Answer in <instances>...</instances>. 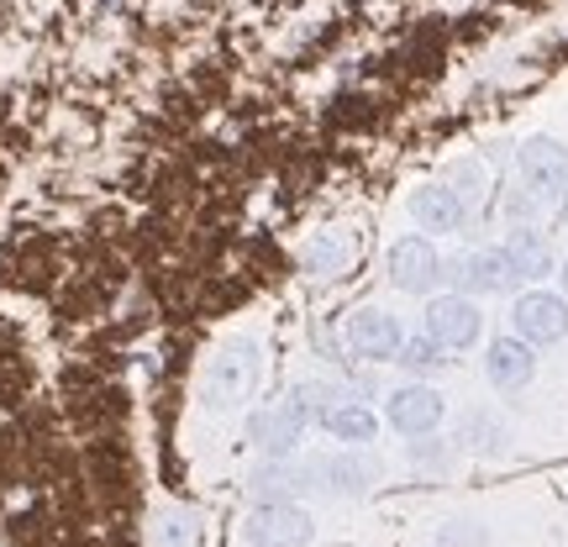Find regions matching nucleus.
I'll list each match as a JSON object with an SVG mask.
<instances>
[{
	"label": "nucleus",
	"mask_w": 568,
	"mask_h": 547,
	"mask_svg": "<svg viewBox=\"0 0 568 547\" xmlns=\"http://www.w3.org/2000/svg\"><path fill=\"white\" fill-rule=\"evenodd\" d=\"M426 332L447 347V353H464V347L479 343V332H485V316H479V305L474 295H437V301L426 305Z\"/></svg>",
	"instance_id": "5"
},
{
	"label": "nucleus",
	"mask_w": 568,
	"mask_h": 547,
	"mask_svg": "<svg viewBox=\"0 0 568 547\" xmlns=\"http://www.w3.org/2000/svg\"><path fill=\"white\" fill-rule=\"evenodd\" d=\"M400 343H406V332H400V322L389 311H353L347 316V347H353V358L389 364V358H400Z\"/></svg>",
	"instance_id": "6"
},
{
	"label": "nucleus",
	"mask_w": 568,
	"mask_h": 547,
	"mask_svg": "<svg viewBox=\"0 0 568 547\" xmlns=\"http://www.w3.org/2000/svg\"><path fill=\"white\" fill-rule=\"evenodd\" d=\"M458 437H464L474 453H500V447H506V426L495 422L489 411H468L464 426H458Z\"/></svg>",
	"instance_id": "19"
},
{
	"label": "nucleus",
	"mask_w": 568,
	"mask_h": 547,
	"mask_svg": "<svg viewBox=\"0 0 568 547\" xmlns=\"http://www.w3.org/2000/svg\"><path fill=\"white\" fill-rule=\"evenodd\" d=\"M195 543V521H190V510H169L159 527V547H190Z\"/></svg>",
	"instance_id": "22"
},
{
	"label": "nucleus",
	"mask_w": 568,
	"mask_h": 547,
	"mask_svg": "<svg viewBox=\"0 0 568 547\" xmlns=\"http://www.w3.org/2000/svg\"><path fill=\"white\" fill-rule=\"evenodd\" d=\"M332 401H337V389H332V385H316V379H311V385H295V389H290V401H284V406L295 411L301 422H322L326 411H332Z\"/></svg>",
	"instance_id": "20"
},
{
	"label": "nucleus",
	"mask_w": 568,
	"mask_h": 547,
	"mask_svg": "<svg viewBox=\"0 0 568 547\" xmlns=\"http://www.w3.org/2000/svg\"><path fill=\"white\" fill-rule=\"evenodd\" d=\"M485 374L495 389H527L537 374V347L527 337H495L485 353Z\"/></svg>",
	"instance_id": "10"
},
{
	"label": "nucleus",
	"mask_w": 568,
	"mask_h": 547,
	"mask_svg": "<svg viewBox=\"0 0 568 547\" xmlns=\"http://www.w3.org/2000/svg\"><path fill=\"white\" fill-rule=\"evenodd\" d=\"M558 284H564V295H568V259H564V269H558Z\"/></svg>",
	"instance_id": "23"
},
{
	"label": "nucleus",
	"mask_w": 568,
	"mask_h": 547,
	"mask_svg": "<svg viewBox=\"0 0 568 547\" xmlns=\"http://www.w3.org/2000/svg\"><path fill=\"white\" fill-rule=\"evenodd\" d=\"M410 222L422 226L426 237H432V232H458V226L468 222V205L447 180L443 184H422V190L410 195Z\"/></svg>",
	"instance_id": "8"
},
{
	"label": "nucleus",
	"mask_w": 568,
	"mask_h": 547,
	"mask_svg": "<svg viewBox=\"0 0 568 547\" xmlns=\"http://www.w3.org/2000/svg\"><path fill=\"white\" fill-rule=\"evenodd\" d=\"M443 280H453L458 295H495V290H510V284H516L500 247H474L464 259L443 264Z\"/></svg>",
	"instance_id": "7"
},
{
	"label": "nucleus",
	"mask_w": 568,
	"mask_h": 547,
	"mask_svg": "<svg viewBox=\"0 0 568 547\" xmlns=\"http://www.w3.org/2000/svg\"><path fill=\"white\" fill-rule=\"evenodd\" d=\"M395 364H406L410 374H437V368H447V347L432 337V332H422V337H406L400 343V358Z\"/></svg>",
	"instance_id": "18"
},
{
	"label": "nucleus",
	"mask_w": 568,
	"mask_h": 547,
	"mask_svg": "<svg viewBox=\"0 0 568 547\" xmlns=\"http://www.w3.org/2000/svg\"><path fill=\"white\" fill-rule=\"evenodd\" d=\"M358 259V237L353 232H316L311 243L301 247V274L305 280H343Z\"/></svg>",
	"instance_id": "9"
},
{
	"label": "nucleus",
	"mask_w": 568,
	"mask_h": 547,
	"mask_svg": "<svg viewBox=\"0 0 568 547\" xmlns=\"http://www.w3.org/2000/svg\"><path fill=\"white\" fill-rule=\"evenodd\" d=\"M243 537L253 547H301V543H311V516L280 500V506L258 510V516L243 527Z\"/></svg>",
	"instance_id": "12"
},
{
	"label": "nucleus",
	"mask_w": 568,
	"mask_h": 547,
	"mask_svg": "<svg viewBox=\"0 0 568 547\" xmlns=\"http://www.w3.org/2000/svg\"><path fill=\"white\" fill-rule=\"evenodd\" d=\"M305 479H311V468H295V464H268V468H258V474H253V495H258V500H268V506H280V500H290V495H295V489H305Z\"/></svg>",
	"instance_id": "16"
},
{
	"label": "nucleus",
	"mask_w": 568,
	"mask_h": 547,
	"mask_svg": "<svg viewBox=\"0 0 568 547\" xmlns=\"http://www.w3.org/2000/svg\"><path fill=\"white\" fill-rule=\"evenodd\" d=\"M258 368H264V347L253 343V337H237V343H226L211 364H205V379H201V395L205 406H237L253 395L258 385Z\"/></svg>",
	"instance_id": "1"
},
{
	"label": "nucleus",
	"mask_w": 568,
	"mask_h": 547,
	"mask_svg": "<svg viewBox=\"0 0 568 547\" xmlns=\"http://www.w3.org/2000/svg\"><path fill=\"white\" fill-rule=\"evenodd\" d=\"M311 479H326L332 489H368L379 479V464L364 458V453H337V458H326V464H311Z\"/></svg>",
	"instance_id": "15"
},
{
	"label": "nucleus",
	"mask_w": 568,
	"mask_h": 547,
	"mask_svg": "<svg viewBox=\"0 0 568 547\" xmlns=\"http://www.w3.org/2000/svg\"><path fill=\"white\" fill-rule=\"evenodd\" d=\"M389 284L395 290H406V295H426L432 284L443 280V253L432 247V237L426 232H410V237H400V243L389 247Z\"/></svg>",
	"instance_id": "4"
},
{
	"label": "nucleus",
	"mask_w": 568,
	"mask_h": 547,
	"mask_svg": "<svg viewBox=\"0 0 568 547\" xmlns=\"http://www.w3.org/2000/svg\"><path fill=\"white\" fill-rule=\"evenodd\" d=\"M564 216H568V205H564Z\"/></svg>",
	"instance_id": "24"
},
{
	"label": "nucleus",
	"mask_w": 568,
	"mask_h": 547,
	"mask_svg": "<svg viewBox=\"0 0 568 547\" xmlns=\"http://www.w3.org/2000/svg\"><path fill=\"white\" fill-rule=\"evenodd\" d=\"M516 169H521V184L537 205H564L568 201V148L548 132H537L516 148Z\"/></svg>",
	"instance_id": "2"
},
{
	"label": "nucleus",
	"mask_w": 568,
	"mask_h": 547,
	"mask_svg": "<svg viewBox=\"0 0 568 547\" xmlns=\"http://www.w3.org/2000/svg\"><path fill=\"white\" fill-rule=\"evenodd\" d=\"M443 422V395L432 385H406L389 395V426L406 437H426L432 426Z\"/></svg>",
	"instance_id": "13"
},
{
	"label": "nucleus",
	"mask_w": 568,
	"mask_h": 547,
	"mask_svg": "<svg viewBox=\"0 0 568 547\" xmlns=\"http://www.w3.org/2000/svg\"><path fill=\"white\" fill-rule=\"evenodd\" d=\"M500 253H506L510 264V280L516 284H537L552 274V247L548 237L537 232V226H510L506 243H500Z\"/></svg>",
	"instance_id": "11"
},
{
	"label": "nucleus",
	"mask_w": 568,
	"mask_h": 547,
	"mask_svg": "<svg viewBox=\"0 0 568 547\" xmlns=\"http://www.w3.org/2000/svg\"><path fill=\"white\" fill-rule=\"evenodd\" d=\"M322 426L337 437V443H374V426L379 422H374L364 406H332L322 416Z\"/></svg>",
	"instance_id": "17"
},
{
	"label": "nucleus",
	"mask_w": 568,
	"mask_h": 547,
	"mask_svg": "<svg viewBox=\"0 0 568 547\" xmlns=\"http://www.w3.org/2000/svg\"><path fill=\"white\" fill-rule=\"evenodd\" d=\"M510 326L516 337H527L531 347H548L568 337V295H552V290H527L510 305Z\"/></svg>",
	"instance_id": "3"
},
{
	"label": "nucleus",
	"mask_w": 568,
	"mask_h": 547,
	"mask_svg": "<svg viewBox=\"0 0 568 547\" xmlns=\"http://www.w3.org/2000/svg\"><path fill=\"white\" fill-rule=\"evenodd\" d=\"M301 432H305L301 416H295L290 406H280V411H258V416L247 422V443L264 447V453H274V458H284L290 447L301 443Z\"/></svg>",
	"instance_id": "14"
},
{
	"label": "nucleus",
	"mask_w": 568,
	"mask_h": 547,
	"mask_svg": "<svg viewBox=\"0 0 568 547\" xmlns=\"http://www.w3.org/2000/svg\"><path fill=\"white\" fill-rule=\"evenodd\" d=\"M447 184L464 195V205L474 211V205L485 201V190H489V174H485V163H474V159H458L453 169H447Z\"/></svg>",
	"instance_id": "21"
}]
</instances>
